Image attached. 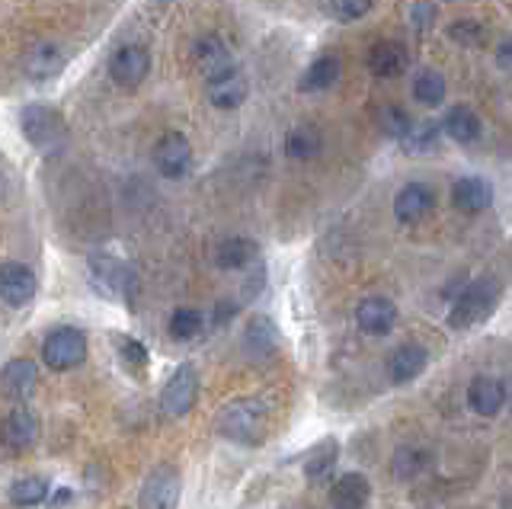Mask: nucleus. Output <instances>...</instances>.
<instances>
[{
    "instance_id": "f257e3e1",
    "label": "nucleus",
    "mask_w": 512,
    "mask_h": 509,
    "mask_svg": "<svg viewBox=\"0 0 512 509\" xmlns=\"http://www.w3.org/2000/svg\"><path fill=\"white\" fill-rule=\"evenodd\" d=\"M269 429V410L256 397H237L218 413V433L237 445H260Z\"/></svg>"
},
{
    "instance_id": "f03ea898",
    "label": "nucleus",
    "mask_w": 512,
    "mask_h": 509,
    "mask_svg": "<svg viewBox=\"0 0 512 509\" xmlns=\"http://www.w3.org/2000/svg\"><path fill=\"white\" fill-rule=\"evenodd\" d=\"M496 301H500V282H496V279H477L455 298L452 311H448V324H452L455 330L477 327L496 308Z\"/></svg>"
},
{
    "instance_id": "7ed1b4c3",
    "label": "nucleus",
    "mask_w": 512,
    "mask_h": 509,
    "mask_svg": "<svg viewBox=\"0 0 512 509\" xmlns=\"http://www.w3.org/2000/svg\"><path fill=\"white\" fill-rule=\"evenodd\" d=\"M23 132L32 148L42 154H55L68 145V125L48 106H26L23 109Z\"/></svg>"
},
{
    "instance_id": "20e7f679",
    "label": "nucleus",
    "mask_w": 512,
    "mask_h": 509,
    "mask_svg": "<svg viewBox=\"0 0 512 509\" xmlns=\"http://www.w3.org/2000/svg\"><path fill=\"white\" fill-rule=\"evenodd\" d=\"M42 359L48 369H55V372L77 369V365L87 359V337L77 327H58L45 337Z\"/></svg>"
},
{
    "instance_id": "39448f33",
    "label": "nucleus",
    "mask_w": 512,
    "mask_h": 509,
    "mask_svg": "<svg viewBox=\"0 0 512 509\" xmlns=\"http://www.w3.org/2000/svg\"><path fill=\"white\" fill-rule=\"evenodd\" d=\"M196 394H199V372L196 365L186 362L167 378L164 391H160V407H164L167 417H183L196 404Z\"/></svg>"
},
{
    "instance_id": "423d86ee",
    "label": "nucleus",
    "mask_w": 512,
    "mask_h": 509,
    "mask_svg": "<svg viewBox=\"0 0 512 509\" xmlns=\"http://www.w3.org/2000/svg\"><path fill=\"white\" fill-rule=\"evenodd\" d=\"M141 509H176L180 506V471L173 465H157L138 497Z\"/></svg>"
},
{
    "instance_id": "0eeeda50",
    "label": "nucleus",
    "mask_w": 512,
    "mask_h": 509,
    "mask_svg": "<svg viewBox=\"0 0 512 509\" xmlns=\"http://www.w3.org/2000/svg\"><path fill=\"white\" fill-rule=\"evenodd\" d=\"M151 161H154V167H157L160 177H167V180H180V177H186V170H189V164H192V145H189V138L180 135V132H167V135L154 145Z\"/></svg>"
},
{
    "instance_id": "6e6552de",
    "label": "nucleus",
    "mask_w": 512,
    "mask_h": 509,
    "mask_svg": "<svg viewBox=\"0 0 512 509\" xmlns=\"http://www.w3.org/2000/svg\"><path fill=\"white\" fill-rule=\"evenodd\" d=\"M36 273L26 263H4L0 266V301L10 308H26L36 298Z\"/></svg>"
},
{
    "instance_id": "1a4fd4ad",
    "label": "nucleus",
    "mask_w": 512,
    "mask_h": 509,
    "mask_svg": "<svg viewBox=\"0 0 512 509\" xmlns=\"http://www.w3.org/2000/svg\"><path fill=\"white\" fill-rule=\"evenodd\" d=\"M151 71V55L144 45H122V49L109 58V77L119 87H138Z\"/></svg>"
},
{
    "instance_id": "9d476101",
    "label": "nucleus",
    "mask_w": 512,
    "mask_h": 509,
    "mask_svg": "<svg viewBox=\"0 0 512 509\" xmlns=\"http://www.w3.org/2000/svg\"><path fill=\"white\" fill-rule=\"evenodd\" d=\"M93 269V279L96 285L106 292V295H116V298H135L138 292V279L135 273L119 260H109V257H93L90 260Z\"/></svg>"
},
{
    "instance_id": "9b49d317",
    "label": "nucleus",
    "mask_w": 512,
    "mask_h": 509,
    "mask_svg": "<svg viewBox=\"0 0 512 509\" xmlns=\"http://www.w3.org/2000/svg\"><path fill=\"white\" fill-rule=\"evenodd\" d=\"M356 324L362 333H368V337H384V333H391L397 324V305L391 298L368 295L356 308Z\"/></svg>"
},
{
    "instance_id": "f8f14e48",
    "label": "nucleus",
    "mask_w": 512,
    "mask_h": 509,
    "mask_svg": "<svg viewBox=\"0 0 512 509\" xmlns=\"http://www.w3.org/2000/svg\"><path fill=\"white\" fill-rule=\"evenodd\" d=\"M192 55H196V65H199V71L205 74V81H208V84L218 81V77H228V74L237 71L234 58H231V52H228V45H224L221 39H215V36L199 39V42H196V49H192Z\"/></svg>"
},
{
    "instance_id": "ddd939ff",
    "label": "nucleus",
    "mask_w": 512,
    "mask_h": 509,
    "mask_svg": "<svg viewBox=\"0 0 512 509\" xmlns=\"http://www.w3.org/2000/svg\"><path fill=\"white\" fill-rule=\"evenodd\" d=\"M410 65V55L404 49V42H394V39H381L368 49V71L381 81H391V77H400Z\"/></svg>"
},
{
    "instance_id": "4468645a",
    "label": "nucleus",
    "mask_w": 512,
    "mask_h": 509,
    "mask_svg": "<svg viewBox=\"0 0 512 509\" xmlns=\"http://www.w3.org/2000/svg\"><path fill=\"white\" fill-rule=\"evenodd\" d=\"M432 209H436V193L426 183H407L394 199V215L404 225H413V221H423Z\"/></svg>"
},
{
    "instance_id": "2eb2a0df",
    "label": "nucleus",
    "mask_w": 512,
    "mask_h": 509,
    "mask_svg": "<svg viewBox=\"0 0 512 509\" xmlns=\"http://www.w3.org/2000/svg\"><path fill=\"white\" fill-rule=\"evenodd\" d=\"M36 433H39L36 417H32L26 407H13L4 417V423H0V442H4L10 452L29 449V445L36 442Z\"/></svg>"
},
{
    "instance_id": "dca6fc26",
    "label": "nucleus",
    "mask_w": 512,
    "mask_h": 509,
    "mask_svg": "<svg viewBox=\"0 0 512 509\" xmlns=\"http://www.w3.org/2000/svg\"><path fill=\"white\" fill-rule=\"evenodd\" d=\"M64 65H68V49L58 42H39L36 49L26 55V74L32 81H48V77L61 74Z\"/></svg>"
},
{
    "instance_id": "f3484780",
    "label": "nucleus",
    "mask_w": 512,
    "mask_h": 509,
    "mask_svg": "<svg viewBox=\"0 0 512 509\" xmlns=\"http://www.w3.org/2000/svg\"><path fill=\"white\" fill-rule=\"evenodd\" d=\"M468 404L474 413L480 417H496L506 404V388L500 378H490V375H477L468 388Z\"/></svg>"
},
{
    "instance_id": "a211bd4d",
    "label": "nucleus",
    "mask_w": 512,
    "mask_h": 509,
    "mask_svg": "<svg viewBox=\"0 0 512 509\" xmlns=\"http://www.w3.org/2000/svg\"><path fill=\"white\" fill-rule=\"evenodd\" d=\"M490 202H493V189L480 177H461L452 186V205L464 215H480L484 209H490Z\"/></svg>"
},
{
    "instance_id": "6ab92c4d",
    "label": "nucleus",
    "mask_w": 512,
    "mask_h": 509,
    "mask_svg": "<svg viewBox=\"0 0 512 509\" xmlns=\"http://www.w3.org/2000/svg\"><path fill=\"white\" fill-rule=\"evenodd\" d=\"M368 497H372V484H368L365 474L349 471L340 481L330 487V503L333 509H365Z\"/></svg>"
},
{
    "instance_id": "aec40b11",
    "label": "nucleus",
    "mask_w": 512,
    "mask_h": 509,
    "mask_svg": "<svg viewBox=\"0 0 512 509\" xmlns=\"http://www.w3.org/2000/svg\"><path fill=\"white\" fill-rule=\"evenodd\" d=\"M442 129L448 138L458 141V145H474V141H480V135H484V122H480V116L474 113V109L455 106V109H448Z\"/></svg>"
},
{
    "instance_id": "412c9836",
    "label": "nucleus",
    "mask_w": 512,
    "mask_h": 509,
    "mask_svg": "<svg viewBox=\"0 0 512 509\" xmlns=\"http://www.w3.org/2000/svg\"><path fill=\"white\" fill-rule=\"evenodd\" d=\"M36 362L29 359H10L4 369H0V388H4L13 401H23V397L36 388Z\"/></svg>"
},
{
    "instance_id": "4be33fe9",
    "label": "nucleus",
    "mask_w": 512,
    "mask_h": 509,
    "mask_svg": "<svg viewBox=\"0 0 512 509\" xmlns=\"http://www.w3.org/2000/svg\"><path fill=\"white\" fill-rule=\"evenodd\" d=\"M426 362H429V356L420 343H404V346H397L394 356L388 359V372L397 385H404V381H413L426 369Z\"/></svg>"
},
{
    "instance_id": "5701e85b",
    "label": "nucleus",
    "mask_w": 512,
    "mask_h": 509,
    "mask_svg": "<svg viewBox=\"0 0 512 509\" xmlns=\"http://www.w3.org/2000/svg\"><path fill=\"white\" fill-rule=\"evenodd\" d=\"M208 100H212V106H218V109H237L240 103L247 100L244 77H240L237 71L228 74V77H218V81L208 84Z\"/></svg>"
},
{
    "instance_id": "b1692460",
    "label": "nucleus",
    "mask_w": 512,
    "mask_h": 509,
    "mask_svg": "<svg viewBox=\"0 0 512 509\" xmlns=\"http://www.w3.org/2000/svg\"><path fill=\"white\" fill-rule=\"evenodd\" d=\"M336 81H340V58L336 55H324V58H317L314 65L301 74V90L304 93H317V90H327L333 87Z\"/></svg>"
},
{
    "instance_id": "393cba45",
    "label": "nucleus",
    "mask_w": 512,
    "mask_h": 509,
    "mask_svg": "<svg viewBox=\"0 0 512 509\" xmlns=\"http://www.w3.org/2000/svg\"><path fill=\"white\" fill-rule=\"evenodd\" d=\"M324 148V138H320L317 129L311 125H301V129H292L285 135V154L292 157V161H314Z\"/></svg>"
},
{
    "instance_id": "a878e982",
    "label": "nucleus",
    "mask_w": 512,
    "mask_h": 509,
    "mask_svg": "<svg viewBox=\"0 0 512 509\" xmlns=\"http://www.w3.org/2000/svg\"><path fill=\"white\" fill-rule=\"evenodd\" d=\"M253 257H256V244L247 241V237H228L215 250V263L221 269H244L253 263Z\"/></svg>"
},
{
    "instance_id": "bb28decb",
    "label": "nucleus",
    "mask_w": 512,
    "mask_h": 509,
    "mask_svg": "<svg viewBox=\"0 0 512 509\" xmlns=\"http://www.w3.org/2000/svg\"><path fill=\"white\" fill-rule=\"evenodd\" d=\"M48 477H39V474H29V477H20V481H13L7 497L13 506H39L48 500Z\"/></svg>"
},
{
    "instance_id": "cd10ccee",
    "label": "nucleus",
    "mask_w": 512,
    "mask_h": 509,
    "mask_svg": "<svg viewBox=\"0 0 512 509\" xmlns=\"http://www.w3.org/2000/svg\"><path fill=\"white\" fill-rule=\"evenodd\" d=\"M426 468H429V455L423 449H410V445H404V449L394 452L391 471L397 481H413V477H420Z\"/></svg>"
},
{
    "instance_id": "c85d7f7f",
    "label": "nucleus",
    "mask_w": 512,
    "mask_h": 509,
    "mask_svg": "<svg viewBox=\"0 0 512 509\" xmlns=\"http://www.w3.org/2000/svg\"><path fill=\"white\" fill-rule=\"evenodd\" d=\"M445 77L439 71H420L413 77V100L423 106H439L445 100Z\"/></svg>"
},
{
    "instance_id": "c756f323",
    "label": "nucleus",
    "mask_w": 512,
    "mask_h": 509,
    "mask_svg": "<svg viewBox=\"0 0 512 509\" xmlns=\"http://www.w3.org/2000/svg\"><path fill=\"white\" fill-rule=\"evenodd\" d=\"M375 122H378V129H381V135H388V138H410V132H413V119L400 109L397 103H388V106H378V116H375Z\"/></svg>"
},
{
    "instance_id": "7c9ffc66",
    "label": "nucleus",
    "mask_w": 512,
    "mask_h": 509,
    "mask_svg": "<svg viewBox=\"0 0 512 509\" xmlns=\"http://www.w3.org/2000/svg\"><path fill=\"white\" fill-rule=\"evenodd\" d=\"M247 346L260 356H269L276 349V327L269 324V317H253L247 324Z\"/></svg>"
},
{
    "instance_id": "2f4dec72",
    "label": "nucleus",
    "mask_w": 512,
    "mask_h": 509,
    "mask_svg": "<svg viewBox=\"0 0 512 509\" xmlns=\"http://www.w3.org/2000/svg\"><path fill=\"white\" fill-rule=\"evenodd\" d=\"M202 330V314L196 308H176L170 317V337L173 340H192Z\"/></svg>"
},
{
    "instance_id": "473e14b6",
    "label": "nucleus",
    "mask_w": 512,
    "mask_h": 509,
    "mask_svg": "<svg viewBox=\"0 0 512 509\" xmlns=\"http://www.w3.org/2000/svg\"><path fill=\"white\" fill-rule=\"evenodd\" d=\"M448 39L455 45H464V49H477V45H484L487 36H484V26L477 20H455L448 26Z\"/></svg>"
},
{
    "instance_id": "72a5a7b5",
    "label": "nucleus",
    "mask_w": 512,
    "mask_h": 509,
    "mask_svg": "<svg viewBox=\"0 0 512 509\" xmlns=\"http://www.w3.org/2000/svg\"><path fill=\"white\" fill-rule=\"evenodd\" d=\"M119 356H122V362L128 365V372H132L135 378H141V372L148 369V349H144L132 337H122L119 340Z\"/></svg>"
},
{
    "instance_id": "f704fd0d",
    "label": "nucleus",
    "mask_w": 512,
    "mask_h": 509,
    "mask_svg": "<svg viewBox=\"0 0 512 509\" xmlns=\"http://www.w3.org/2000/svg\"><path fill=\"white\" fill-rule=\"evenodd\" d=\"M333 465H336V442H327V445H320V449L308 458L304 474H308L311 481H320V477H324Z\"/></svg>"
},
{
    "instance_id": "c9c22d12",
    "label": "nucleus",
    "mask_w": 512,
    "mask_h": 509,
    "mask_svg": "<svg viewBox=\"0 0 512 509\" xmlns=\"http://www.w3.org/2000/svg\"><path fill=\"white\" fill-rule=\"evenodd\" d=\"M372 7H375V0H330L333 17H336V20H343V23H356V20H362Z\"/></svg>"
},
{
    "instance_id": "e433bc0d",
    "label": "nucleus",
    "mask_w": 512,
    "mask_h": 509,
    "mask_svg": "<svg viewBox=\"0 0 512 509\" xmlns=\"http://www.w3.org/2000/svg\"><path fill=\"white\" fill-rule=\"evenodd\" d=\"M432 17H436V10H432L429 4H416V7L410 10V23H413L416 33H426L429 23H432Z\"/></svg>"
},
{
    "instance_id": "4c0bfd02",
    "label": "nucleus",
    "mask_w": 512,
    "mask_h": 509,
    "mask_svg": "<svg viewBox=\"0 0 512 509\" xmlns=\"http://www.w3.org/2000/svg\"><path fill=\"white\" fill-rule=\"evenodd\" d=\"M436 135H439V125L436 122H429V125H423V129H416V138H413V148H429L432 141H436Z\"/></svg>"
},
{
    "instance_id": "58836bf2",
    "label": "nucleus",
    "mask_w": 512,
    "mask_h": 509,
    "mask_svg": "<svg viewBox=\"0 0 512 509\" xmlns=\"http://www.w3.org/2000/svg\"><path fill=\"white\" fill-rule=\"evenodd\" d=\"M496 65H500L506 74H512V36L500 42V49H496Z\"/></svg>"
},
{
    "instance_id": "ea45409f",
    "label": "nucleus",
    "mask_w": 512,
    "mask_h": 509,
    "mask_svg": "<svg viewBox=\"0 0 512 509\" xmlns=\"http://www.w3.org/2000/svg\"><path fill=\"white\" fill-rule=\"evenodd\" d=\"M68 500H71V490H58V493H55V506H64Z\"/></svg>"
}]
</instances>
